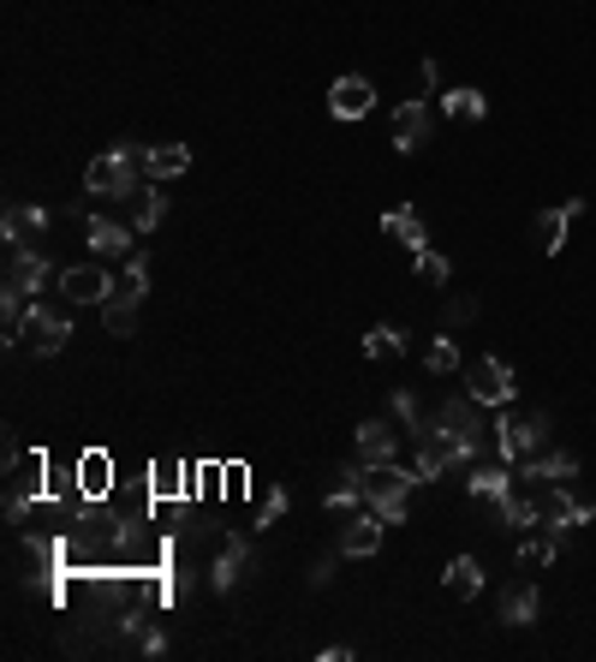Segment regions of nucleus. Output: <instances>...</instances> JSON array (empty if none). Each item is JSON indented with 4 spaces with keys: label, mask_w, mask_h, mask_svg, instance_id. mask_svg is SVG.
Wrapping results in <instances>:
<instances>
[{
    "label": "nucleus",
    "mask_w": 596,
    "mask_h": 662,
    "mask_svg": "<svg viewBox=\"0 0 596 662\" xmlns=\"http://www.w3.org/2000/svg\"><path fill=\"white\" fill-rule=\"evenodd\" d=\"M84 192L90 197H138L144 192V150H107L84 168Z\"/></svg>",
    "instance_id": "nucleus-1"
},
{
    "label": "nucleus",
    "mask_w": 596,
    "mask_h": 662,
    "mask_svg": "<svg viewBox=\"0 0 596 662\" xmlns=\"http://www.w3.org/2000/svg\"><path fill=\"white\" fill-rule=\"evenodd\" d=\"M417 471H400L394 459L388 466H364V502L382 513L388 525H405V495H412Z\"/></svg>",
    "instance_id": "nucleus-2"
},
{
    "label": "nucleus",
    "mask_w": 596,
    "mask_h": 662,
    "mask_svg": "<svg viewBox=\"0 0 596 662\" xmlns=\"http://www.w3.org/2000/svg\"><path fill=\"white\" fill-rule=\"evenodd\" d=\"M543 442H549V412H531V418H495V448L507 466H519V459H531V454H543Z\"/></svg>",
    "instance_id": "nucleus-3"
},
{
    "label": "nucleus",
    "mask_w": 596,
    "mask_h": 662,
    "mask_svg": "<svg viewBox=\"0 0 596 662\" xmlns=\"http://www.w3.org/2000/svg\"><path fill=\"white\" fill-rule=\"evenodd\" d=\"M412 442H417V483H436L442 471L471 466V459H466V448L442 436V424H436V418H424V424L412 430Z\"/></svg>",
    "instance_id": "nucleus-4"
},
{
    "label": "nucleus",
    "mask_w": 596,
    "mask_h": 662,
    "mask_svg": "<svg viewBox=\"0 0 596 662\" xmlns=\"http://www.w3.org/2000/svg\"><path fill=\"white\" fill-rule=\"evenodd\" d=\"M466 395L478 400V407H513V395H519V383H513V364L478 358L466 370Z\"/></svg>",
    "instance_id": "nucleus-5"
},
{
    "label": "nucleus",
    "mask_w": 596,
    "mask_h": 662,
    "mask_svg": "<svg viewBox=\"0 0 596 662\" xmlns=\"http://www.w3.org/2000/svg\"><path fill=\"white\" fill-rule=\"evenodd\" d=\"M436 424H442V436L447 442H459L466 448V459H478L483 454V418H478V400H447V407L436 412Z\"/></svg>",
    "instance_id": "nucleus-6"
},
{
    "label": "nucleus",
    "mask_w": 596,
    "mask_h": 662,
    "mask_svg": "<svg viewBox=\"0 0 596 662\" xmlns=\"http://www.w3.org/2000/svg\"><path fill=\"white\" fill-rule=\"evenodd\" d=\"M66 334H72V322H66V310H54L36 299L31 317H24V346H36V358H54L66 346Z\"/></svg>",
    "instance_id": "nucleus-7"
},
{
    "label": "nucleus",
    "mask_w": 596,
    "mask_h": 662,
    "mask_svg": "<svg viewBox=\"0 0 596 662\" xmlns=\"http://www.w3.org/2000/svg\"><path fill=\"white\" fill-rule=\"evenodd\" d=\"M107 293H114V281H107L102 263H72V269H60V299H66V305H102Z\"/></svg>",
    "instance_id": "nucleus-8"
},
{
    "label": "nucleus",
    "mask_w": 596,
    "mask_h": 662,
    "mask_svg": "<svg viewBox=\"0 0 596 662\" xmlns=\"http://www.w3.org/2000/svg\"><path fill=\"white\" fill-rule=\"evenodd\" d=\"M322 502H329V513H364V507H370V502H364V459H346V466L329 471Z\"/></svg>",
    "instance_id": "nucleus-9"
},
{
    "label": "nucleus",
    "mask_w": 596,
    "mask_h": 662,
    "mask_svg": "<svg viewBox=\"0 0 596 662\" xmlns=\"http://www.w3.org/2000/svg\"><path fill=\"white\" fill-rule=\"evenodd\" d=\"M370 107H376V84H370V78H358V72L334 78V90H329V114L334 119H364Z\"/></svg>",
    "instance_id": "nucleus-10"
},
{
    "label": "nucleus",
    "mask_w": 596,
    "mask_h": 662,
    "mask_svg": "<svg viewBox=\"0 0 596 662\" xmlns=\"http://www.w3.org/2000/svg\"><path fill=\"white\" fill-rule=\"evenodd\" d=\"M144 293L138 281H114V293L102 299V322H107V334H131L138 329V305H144Z\"/></svg>",
    "instance_id": "nucleus-11"
},
{
    "label": "nucleus",
    "mask_w": 596,
    "mask_h": 662,
    "mask_svg": "<svg viewBox=\"0 0 596 662\" xmlns=\"http://www.w3.org/2000/svg\"><path fill=\"white\" fill-rule=\"evenodd\" d=\"M84 239H90V251H96V256H131L144 233H138V227L107 221V215H90V221H84Z\"/></svg>",
    "instance_id": "nucleus-12"
},
{
    "label": "nucleus",
    "mask_w": 596,
    "mask_h": 662,
    "mask_svg": "<svg viewBox=\"0 0 596 662\" xmlns=\"http://www.w3.org/2000/svg\"><path fill=\"white\" fill-rule=\"evenodd\" d=\"M48 221H54V215H48L43 204H12L7 215H0V239H7V251H24Z\"/></svg>",
    "instance_id": "nucleus-13"
},
{
    "label": "nucleus",
    "mask_w": 596,
    "mask_h": 662,
    "mask_svg": "<svg viewBox=\"0 0 596 662\" xmlns=\"http://www.w3.org/2000/svg\"><path fill=\"white\" fill-rule=\"evenodd\" d=\"M382 532H388V520L376 507L352 513L346 532H341V556H376V549H382Z\"/></svg>",
    "instance_id": "nucleus-14"
},
{
    "label": "nucleus",
    "mask_w": 596,
    "mask_h": 662,
    "mask_svg": "<svg viewBox=\"0 0 596 662\" xmlns=\"http://www.w3.org/2000/svg\"><path fill=\"white\" fill-rule=\"evenodd\" d=\"M48 275H54V269H48L43 251H31V246L7 251V287H19V293H31V299H36V293L48 287Z\"/></svg>",
    "instance_id": "nucleus-15"
},
{
    "label": "nucleus",
    "mask_w": 596,
    "mask_h": 662,
    "mask_svg": "<svg viewBox=\"0 0 596 662\" xmlns=\"http://www.w3.org/2000/svg\"><path fill=\"white\" fill-rule=\"evenodd\" d=\"M358 459H364V466H388V459H400V430H388L382 418H364V424H358Z\"/></svg>",
    "instance_id": "nucleus-16"
},
{
    "label": "nucleus",
    "mask_w": 596,
    "mask_h": 662,
    "mask_svg": "<svg viewBox=\"0 0 596 662\" xmlns=\"http://www.w3.org/2000/svg\"><path fill=\"white\" fill-rule=\"evenodd\" d=\"M537 609H543V591H537L531 579H513V585L501 591V620H507V627H537Z\"/></svg>",
    "instance_id": "nucleus-17"
},
{
    "label": "nucleus",
    "mask_w": 596,
    "mask_h": 662,
    "mask_svg": "<svg viewBox=\"0 0 596 662\" xmlns=\"http://www.w3.org/2000/svg\"><path fill=\"white\" fill-rule=\"evenodd\" d=\"M424 144H429V107H424V102L394 107V150H400V156H417Z\"/></svg>",
    "instance_id": "nucleus-18"
},
{
    "label": "nucleus",
    "mask_w": 596,
    "mask_h": 662,
    "mask_svg": "<svg viewBox=\"0 0 596 662\" xmlns=\"http://www.w3.org/2000/svg\"><path fill=\"white\" fill-rule=\"evenodd\" d=\"M578 215H585V197H573V204H561V209H543V215H537V246L554 256L566 246V227H573Z\"/></svg>",
    "instance_id": "nucleus-19"
},
{
    "label": "nucleus",
    "mask_w": 596,
    "mask_h": 662,
    "mask_svg": "<svg viewBox=\"0 0 596 662\" xmlns=\"http://www.w3.org/2000/svg\"><path fill=\"white\" fill-rule=\"evenodd\" d=\"M7 471H12L7 513H12V520H24V507H31V495H36V478H43V459H31V466H24V454H19V459H7Z\"/></svg>",
    "instance_id": "nucleus-20"
},
{
    "label": "nucleus",
    "mask_w": 596,
    "mask_h": 662,
    "mask_svg": "<svg viewBox=\"0 0 596 662\" xmlns=\"http://www.w3.org/2000/svg\"><path fill=\"white\" fill-rule=\"evenodd\" d=\"M245 561H251V544H245V537H227L221 556H215V567H209V585L215 591H233L239 579H245Z\"/></svg>",
    "instance_id": "nucleus-21"
},
{
    "label": "nucleus",
    "mask_w": 596,
    "mask_h": 662,
    "mask_svg": "<svg viewBox=\"0 0 596 662\" xmlns=\"http://www.w3.org/2000/svg\"><path fill=\"white\" fill-rule=\"evenodd\" d=\"M382 233H388V239H400L405 251H424V246H429V233H424V215H417V209H405V204L382 215Z\"/></svg>",
    "instance_id": "nucleus-22"
},
{
    "label": "nucleus",
    "mask_w": 596,
    "mask_h": 662,
    "mask_svg": "<svg viewBox=\"0 0 596 662\" xmlns=\"http://www.w3.org/2000/svg\"><path fill=\"white\" fill-rule=\"evenodd\" d=\"M185 168H192V150H185V144H156V150H144L149 180H180Z\"/></svg>",
    "instance_id": "nucleus-23"
},
{
    "label": "nucleus",
    "mask_w": 596,
    "mask_h": 662,
    "mask_svg": "<svg viewBox=\"0 0 596 662\" xmlns=\"http://www.w3.org/2000/svg\"><path fill=\"white\" fill-rule=\"evenodd\" d=\"M442 585L447 591H454V597H478V591H483V567L478 561H471V556H454V561H447V573H442Z\"/></svg>",
    "instance_id": "nucleus-24"
},
{
    "label": "nucleus",
    "mask_w": 596,
    "mask_h": 662,
    "mask_svg": "<svg viewBox=\"0 0 596 662\" xmlns=\"http://www.w3.org/2000/svg\"><path fill=\"white\" fill-rule=\"evenodd\" d=\"M442 114L447 119H483V114H490V96L471 90V84H459V90H447V96H442Z\"/></svg>",
    "instance_id": "nucleus-25"
},
{
    "label": "nucleus",
    "mask_w": 596,
    "mask_h": 662,
    "mask_svg": "<svg viewBox=\"0 0 596 662\" xmlns=\"http://www.w3.org/2000/svg\"><path fill=\"white\" fill-rule=\"evenodd\" d=\"M126 204H131V227H138V233H156V227H161V215H168V197H161V192H149V185H144L138 197H126Z\"/></svg>",
    "instance_id": "nucleus-26"
},
{
    "label": "nucleus",
    "mask_w": 596,
    "mask_h": 662,
    "mask_svg": "<svg viewBox=\"0 0 596 662\" xmlns=\"http://www.w3.org/2000/svg\"><path fill=\"white\" fill-rule=\"evenodd\" d=\"M507 490H513L507 466H478V471H471V495H478V502H501Z\"/></svg>",
    "instance_id": "nucleus-27"
},
{
    "label": "nucleus",
    "mask_w": 596,
    "mask_h": 662,
    "mask_svg": "<svg viewBox=\"0 0 596 662\" xmlns=\"http://www.w3.org/2000/svg\"><path fill=\"white\" fill-rule=\"evenodd\" d=\"M400 353H405V329H394V322H382V329L364 334V358L382 364V358H400Z\"/></svg>",
    "instance_id": "nucleus-28"
},
{
    "label": "nucleus",
    "mask_w": 596,
    "mask_h": 662,
    "mask_svg": "<svg viewBox=\"0 0 596 662\" xmlns=\"http://www.w3.org/2000/svg\"><path fill=\"white\" fill-rule=\"evenodd\" d=\"M519 556L531 567H549L554 556H561V532H549V525H531V537L519 544Z\"/></svg>",
    "instance_id": "nucleus-29"
},
{
    "label": "nucleus",
    "mask_w": 596,
    "mask_h": 662,
    "mask_svg": "<svg viewBox=\"0 0 596 662\" xmlns=\"http://www.w3.org/2000/svg\"><path fill=\"white\" fill-rule=\"evenodd\" d=\"M412 269H417V281H429V287H447V275H454V263H447L442 251H412Z\"/></svg>",
    "instance_id": "nucleus-30"
},
{
    "label": "nucleus",
    "mask_w": 596,
    "mask_h": 662,
    "mask_svg": "<svg viewBox=\"0 0 596 662\" xmlns=\"http://www.w3.org/2000/svg\"><path fill=\"white\" fill-rule=\"evenodd\" d=\"M424 364H429V370H436V376H454V370H459V346H454V341H447V334H442V341H429Z\"/></svg>",
    "instance_id": "nucleus-31"
},
{
    "label": "nucleus",
    "mask_w": 596,
    "mask_h": 662,
    "mask_svg": "<svg viewBox=\"0 0 596 662\" xmlns=\"http://www.w3.org/2000/svg\"><path fill=\"white\" fill-rule=\"evenodd\" d=\"M394 412H400V424H405V430L424 424V412H417V395H412V388H394Z\"/></svg>",
    "instance_id": "nucleus-32"
},
{
    "label": "nucleus",
    "mask_w": 596,
    "mask_h": 662,
    "mask_svg": "<svg viewBox=\"0 0 596 662\" xmlns=\"http://www.w3.org/2000/svg\"><path fill=\"white\" fill-rule=\"evenodd\" d=\"M126 281H138V287H149V251H131V256H126Z\"/></svg>",
    "instance_id": "nucleus-33"
},
{
    "label": "nucleus",
    "mask_w": 596,
    "mask_h": 662,
    "mask_svg": "<svg viewBox=\"0 0 596 662\" xmlns=\"http://www.w3.org/2000/svg\"><path fill=\"white\" fill-rule=\"evenodd\" d=\"M180 490V471H173V459H161L156 466V495H173Z\"/></svg>",
    "instance_id": "nucleus-34"
},
{
    "label": "nucleus",
    "mask_w": 596,
    "mask_h": 662,
    "mask_svg": "<svg viewBox=\"0 0 596 662\" xmlns=\"http://www.w3.org/2000/svg\"><path fill=\"white\" fill-rule=\"evenodd\" d=\"M471 317H478V299H471V293L466 299H447V322H471Z\"/></svg>",
    "instance_id": "nucleus-35"
},
{
    "label": "nucleus",
    "mask_w": 596,
    "mask_h": 662,
    "mask_svg": "<svg viewBox=\"0 0 596 662\" xmlns=\"http://www.w3.org/2000/svg\"><path fill=\"white\" fill-rule=\"evenodd\" d=\"M280 513H287V490H268V502H263V525H275Z\"/></svg>",
    "instance_id": "nucleus-36"
},
{
    "label": "nucleus",
    "mask_w": 596,
    "mask_h": 662,
    "mask_svg": "<svg viewBox=\"0 0 596 662\" xmlns=\"http://www.w3.org/2000/svg\"><path fill=\"white\" fill-rule=\"evenodd\" d=\"M417 78H424V90H436V84H442V66L424 60V66H417Z\"/></svg>",
    "instance_id": "nucleus-37"
}]
</instances>
